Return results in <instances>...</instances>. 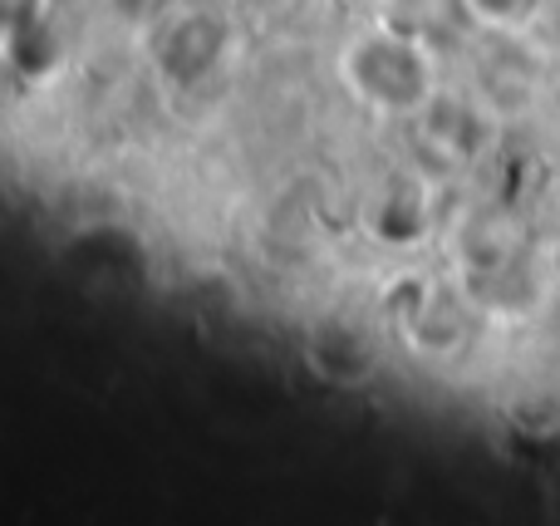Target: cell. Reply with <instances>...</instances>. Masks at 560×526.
<instances>
[{
	"label": "cell",
	"mask_w": 560,
	"mask_h": 526,
	"mask_svg": "<svg viewBox=\"0 0 560 526\" xmlns=\"http://www.w3.org/2000/svg\"><path fill=\"white\" fill-rule=\"evenodd\" d=\"M345 79L364 104L384 108V114H423L433 98V59L418 39L378 30L349 45Z\"/></svg>",
	"instance_id": "cell-1"
},
{
	"label": "cell",
	"mask_w": 560,
	"mask_h": 526,
	"mask_svg": "<svg viewBox=\"0 0 560 526\" xmlns=\"http://www.w3.org/2000/svg\"><path fill=\"white\" fill-rule=\"evenodd\" d=\"M222 35L226 30L217 25V20L183 15L173 30H163V49H158V59H163V69L173 79H197L217 65V55H222Z\"/></svg>",
	"instance_id": "cell-2"
},
{
	"label": "cell",
	"mask_w": 560,
	"mask_h": 526,
	"mask_svg": "<svg viewBox=\"0 0 560 526\" xmlns=\"http://www.w3.org/2000/svg\"><path fill=\"white\" fill-rule=\"evenodd\" d=\"M310 364H315L325 379L335 384H359L369 374V364H374V354H369L364 335L354 330V325H315V335H310Z\"/></svg>",
	"instance_id": "cell-3"
},
{
	"label": "cell",
	"mask_w": 560,
	"mask_h": 526,
	"mask_svg": "<svg viewBox=\"0 0 560 526\" xmlns=\"http://www.w3.org/2000/svg\"><path fill=\"white\" fill-rule=\"evenodd\" d=\"M467 5H472V15L487 20V25H522L541 0H467Z\"/></svg>",
	"instance_id": "cell-4"
},
{
	"label": "cell",
	"mask_w": 560,
	"mask_h": 526,
	"mask_svg": "<svg viewBox=\"0 0 560 526\" xmlns=\"http://www.w3.org/2000/svg\"><path fill=\"white\" fill-rule=\"evenodd\" d=\"M118 5H124V10H128V15H138V20H153V15H158V10H163V5H167V0H118Z\"/></svg>",
	"instance_id": "cell-5"
}]
</instances>
